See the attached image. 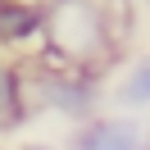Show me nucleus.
Wrapping results in <instances>:
<instances>
[{
    "instance_id": "8",
    "label": "nucleus",
    "mask_w": 150,
    "mask_h": 150,
    "mask_svg": "<svg viewBox=\"0 0 150 150\" xmlns=\"http://www.w3.org/2000/svg\"><path fill=\"white\" fill-rule=\"evenodd\" d=\"M141 5H150V0H141Z\"/></svg>"
},
{
    "instance_id": "5",
    "label": "nucleus",
    "mask_w": 150,
    "mask_h": 150,
    "mask_svg": "<svg viewBox=\"0 0 150 150\" xmlns=\"http://www.w3.org/2000/svg\"><path fill=\"white\" fill-rule=\"evenodd\" d=\"M28 114H32V105H28L23 73H18L5 55H0V132H14Z\"/></svg>"
},
{
    "instance_id": "4",
    "label": "nucleus",
    "mask_w": 150,
    "mask_h": 150,
    "mask_svg": "<svg viewBox=\"0 0 150 150\" xmlns=\"http://www.w3.org/2000/svg\"><path fill=\"white\" fill-rule=\"evenodd\" d=\"M46 32V0H0V50H28Z\"/></svg>"
},
{
    "instance_id": "7",
    "label": "nucleus",
    "mask_w": 150,
    "mask_h": 150,
    "mask_svg": "<svg viewBox=\"0 0 150 150\" xmlns=\"http://www.w3.org/2000/svg\"><path fill=\"white\" fill-rule=\"evenodd\" d=\"M18 150H59V146H46V141H28V146H18Z\"/></svg>"
},
{
    "instance_id": "3",
    "label": "nucleus",
    "mask_w": 150,
    "mask_h": 150,
    "mask_svg": "<svg viewBox=\"0 0 150 150\" xmlns=\"http://www.w3.org/2000/svg\"><path fill=\"white\" fill-rule=\"evenodd\" d=\"M73 150H150V123L141 118V109L91 114L77 123Z\"/></svg>"
},
{
    "instance_id": "1",
    "label": "nucleus",
    "mask_w": 150,
    "mask_h": 150,
    "mask_svg": "<svg viewBox=\"0 0 150 150\" xmlns=\"http://www.w3.org/2000/svg\"><path fill=\"white\" fill-rule=\"evenodd\" d=\"M46 59L100 68L109 55V14L100 0H46Z\"/></svg>"
},
{
    "instance_id": "6",
    "label": "nucleus",
    "mask_w": 150,
    "mask_h": 150,
    "mask_svg": "<svg viewBox=\"0 0 150 150\" xmlns=\"http://www.w3.org/2000/svg\"><path fill=\"white\" fill-rule=\"evenodd\" d=\"M114 100L118 109H150V55L123 68V77L114 82Z\"/></svg>"
},
{
    "instance_id": "2",
    "label": "nucleus",
    "mask_w": 150,
    "mask_h": 150,
    "mask_svg": "<svg viewBox=\"0 0 150 150\" xmlns=\"http://www.w3.org/2000/svg\"><path fill=\"white\" fill-rule=\"evenodd\" d=\"M23 86H28V105L32 109H50L59 118H91L100 109V73L82 64H64L55 59V68L46 73H23Z\"/></svg>"
}]
</instances>
